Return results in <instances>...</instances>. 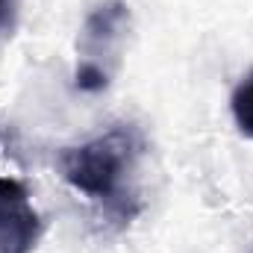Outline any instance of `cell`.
I'll return each instance as SVG.
<instances>
[{
    "instance_id": "obj_1",
    "label": "cell",
    "mask_w": 253,
    "mask_h": 253,
    "mask_svg": "<svg viewBox=\"0 0 253 253\" xmlns=\"http://www.w3.org/2000/svg\"><path fill=\"white\" fill-rule=\"evenodd\" d=\"M138 138L129 126H115L85 144L65 147L59 156L62 177L94 200H121L124 180L132 171Z\"/></svg>"
},
{
    "instance_id": "obj_2",
    "label": "cell",
    "mask_w": 253,
    "mask_h": 253,
    "mask_svg": "<svg viewBox=\"0 0 253 253\" xmlns=\"http://www.w3.org/2000/svg\"><path fill=\"white\" fill-rule=\"evenodd\" d=\"M42 218L21 180L0 177V253H30L39 245Z\"/></svg>"
},
{
    "instance_id": "obj_3",
    "label": "cell",
    "mask_w": 253,
    "mask_h": 253,
    "mask_svg": "<svg viewBox=\"0 0 253 253\" xmlns=\"http://www.w3.org/2000/svg\"><path fill=\"white\" fill-rule=\"evenodd\" d=\"M124 21H126L124 3H118V0L115 3H106V6H100V9L91 12V18L85 24V39L94 42V44H103L112 36H118V30L124 27Z\"/></svg>"
},
{
    "instance_id": "obj_4",
    "label": "cell",
    "mask_w": 253,
    "mask_h": 253,
    "mask_svg": "<svg viewBox=\"0 0 253 253\" xmlns=\"http://www.w3.org/2000/svg\"><path fill=\"white\" fill-rule=\"evenodd\" d=\"M233 118L245 135H253V71L233 91Z\"/></svg>"
},
{
    "instance_id": "obj_5",
    "label": "cell",
    "mask_w": 253,
    "mask_h": 253,
    "mask_svg": "<svg viewBox=\"0 0 253 253\" xmlns=\"http://www.w3.org/2000/svg\"><path fill=\"white\" fill-rule=\"evenodd\" d=\"M77 88H83V91H100V88H106V71L97 62L85 59L77 68Z\"/></svg>"
},
{
    "instance_id": "obj_6",
    "label": "cell",
    "mask_w": 253,
    "mask_h": 253,
    "mask_svg": "<svg viewBox=\"0 0 253 253\" xmlns=\"http://www.w3.org/2000/svg\"><path fill=\"white\" fill-rule=\"evenodd\" d=\"M12 24V0H0V30Z\"/></svg>"
}]
</instances>
